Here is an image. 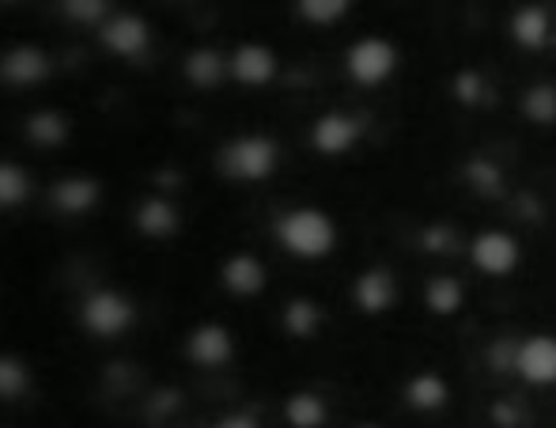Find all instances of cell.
Returning a JSON list of instances; mask_svg holds the SVG:
<instances>
[{
  "instance_id": "obj_1",
  "label": "cell",
  "mask_w": 556,
  "mask_h": 428,
  "mask_svg": "<svg viewBox=\"0 0 556 428\" xmlns=\"http://www.w3.org/2000/svg\"><path fill=\"white\" fill-rule=\"evenodd\" d=\"M76 333L84 341H91L96 349H117L125 341H132L144 326V303L122 281H91L76 292L73 307H68Z\"/></svg>"
},
{
  "instance_id": "obj_2",
  "label": "cell",
  "mask_w": 556,
  "mask_h": 428,
  "mask_svg": "<svg viewBox=\"0 0 556 428\" xmlns=\"http://www.w3.org/2000/svg\"><path fill=\"white\" fill-rule=\"evenodd\" d=\"M58 50L46 35H12L0 42V91L20 103H38L58 84Z\"/></svg>"
},
{
  "instance_id": "obj_3",
  "label": "cell",
  "mask_w": 556,
  "mask_h": 428,
  "mask_svg": "<svg viewBox=\"0 0 556 428\" xmlns=\"http://www.w3.org/2000/svg\"><path fill=\"white\" fill-rule=\"evenodd\" d=\"M111 205V182L99 171L61 167L42 175V198L38 209L58 224H88L106 213Z\"/></svg>"
},
{
  "instance_id": "obj_4",
  "label": "cell",
  "mask_w": 556,
  "mask_h": 428,
  "mask_svg": "<svg viewBox=\"0 0 556 428\" xmlns=\"http://www.w3.org/2000/svg\"><path fill=\"white\" fill-rule=\"evenodd\" d=\"M91 38L99 53L122 68H148L160 53V23L144 4H132V0H122Z\"/></svg>"
},
{
  "instance_id": "obj_5",
  "label": "cell",
  "mask_w": 556,
  "mask_h": 428,
  "mask_svg": "<svg viewBox=\"0 0 556 428\" xmlns=\"http://www.w3.org/2000/svg\"><path fill=\"white\" fill-rule=\"evenodd\" d=\"M280 152L277 141L265 134H239L227 137V141L213 152V171L216 178L231 186H257L277 171Z\"/></svg>"
},
{
  "instance_id": "obj_6",
  "label": "cell",
  "mask_w": 556,
  "mask_h": 428,
  "mask_svg": "<svg viewBox=\"0 0 556 428\" xmlns=\"http://www.w3.org/2000/svg\"><path fill=\"white\" fill-rule=\"evenodd\" d=\"M186 205L182 198L167 190H140L137 201L129 205V231L140 239L144 247H170L182 239L186 231Z\"/></svg>"
},
{
  "instance_id": "obj_7",
  "label": "cell",
  "mask_w": 556,
  "mask_h": 428,
  "mask_svg": "<svg viewBox=\"0 0 556 428\" xmlns=\"http://www.w3.org/2000/svg\"><path fill=\"white\" fill-rule=\"evenodd\" d=\"M235 353H239V341H235L231 326L220 323V318H201L178 338V361L190 372H205V376L231 368Z\"/></svg>"
},
{
  "instance_id": "obj_8",
  "label": "cell",
  "mask_w": 556,
  "mask_h": 428,
  "mask_svg": "<svg viewBox=\"0 0 556 428\" xmlns=\"http://www.w3.org/2000/svg\"><path fill=\"white\" fill-rule=\"evenodd\" d=\"M273 239L295 259H323L333 247V224L318 209H285L273 221Z\"/></svg>"
},
{
  "instance_id": "obj_9",
  "label": "cell",
  "mask_w": 556,
  "mask_h": 428,
  "mask_svg": "<svg viewBox=\"0 0 556 428\" xmlns=\"http://www.w3.org/2000/svg\"><path fill=\"white\" fill-rule=\"evenodd\" d=\"M175 73H178V80H182V88L198 91V96H213L224 80H231V73H227V53H220V46H208V42L186 46L175 61Z\"/></svg>"
},
{
  "instance_id": "obj_10",
  "label": "cell",
  "mask_w": 556,
  "mask_h": 428,
  "mask_svg": "<svg viewBox=\"0 0 556 428\" xmlns=\"http://www.w3.org/2000/svg\"><path fill=\"white\" fill-rule=\"evenodd\" d=\"M38 198H42V178H38L35 163H27L23 155L0 152V216L23 213Z\"/></svg>"
},
{
  "instance_id": "obj_11",
  "label": "cell",
  "mask_w": 556,
  "mask_h": 428,
  "mask_svg": "<svg viewBox=\"0 0 556 428\" xmlns=\"http://www.w3.org/2000/svg\"><path fill=\"white\" fill-rule=\"evenodd\" d=\"M216 281L227 295H235V300H250V295H257L269 281V269H265V262L257 259V254L250 251H231L227 259L220 262V269H216Z\"/></svg>"
},
{
  "instance_id": "obj_12",
  "label": "cell",
  "mask_w": 556,
  "mask_h": 428,
  "mask_svg": "<svg viewBox=\"0 0 556 428\" xmlns=\"http://www.w3.org/2000/svg\"><path fill=\"white\" fill-rule=\"evenodd\" d=\"M227 73L242 88H265L277 80V53L262 42H242L227 53Z\"/></svg>"
},
{
  "instance_id": "obj_13",
  "label": "cell",
  "mask_w": 556,
  "mask_h": 428,
  "mask_svg": "<svg viewBox=\"0 0 556 428\" xmlns=\"http://www.w3.org/2000/svg\"><path fill=\"white\" fill-rule=\"evenodd\" d=\"M117 4H122V0H50V15L61 27L80 30V35H96L114 15Z\"/></svg>"
},
{
  "instance_id": "obj_14",
  "label": "cell",
  "mask_w": 556,
  "mask_h": 428,
  "mask_svg": "<svg viewBox=\"0 0 556 428\" xmlns=\"http://www.w3.org/2000/svg\"><path fill=\"white\" fill-rule=\"evenodd\" d=\"M349 68L356 80H379V76H387L390 68V50L387 42H379V38H371V42H359L356 50L349 53Z\"/></svg>"
},
{
  "instance_id": "obj_15",
  "label": "cell",
  "mask_w": 556,
  "mask_h": 428,
  "mask_svg": "<svg viewBox=\"0 0 556 428\" xmlns=\"http://www.w3.org/2000/svg\"><path fill=\"white\" fill-rule=\"evenodd\" d=\"M344 8H349V0H295V12L307 23H333L344 15Z\"/></svg>"
},
{
  "instance_id": "obj_16",
  "label": "cell",
  "mask_w": 556,
  "mask_h": 428,
  "mask_svg": "<svg viewBox=\"0 0 556 428\" xmlns=\"http://www.w3.org/2000/svg\"><path fill=\"white\" fill-rule=\"evenodd\" d=\"M163 4H182L186 8V4H198V0H163Z\"/></svg>"
}]
</instances>
